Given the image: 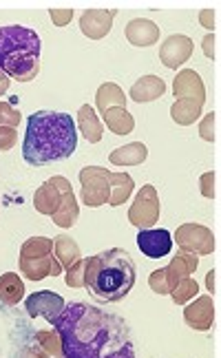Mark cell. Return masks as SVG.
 <instances>
[{"mask_svg": "<svg viewBox=\"0 0 221 358\" xmlns=\"http://www.w3.org/2000/svg\"><path fill=\"white\" fill-rule=\"evenodd\" d=\"M51 325L64 358H135L129 323L91 303H69Z\"/></svg>", "mask_w": 221, "mask_h": 358, "instance_id": "obj_1", "label": "cell"}, {"mask_svg": "<svg viewBox=\"0 0 221 358\" xmlns=\"http://www.w3.org/2000/svg\"><path fill=\"white\" fill-rule=\"evenodd\" d=\"M78 148L76 122L69 113L36 111L27 120L22 159L29 166H47L71 157Z\"/></svg>", "mask_w": 221, "mask_h": 358, "instance_id": "obj_2", "label": "cell"}, {"mask_svg": "<svg viewBox=\"0 0 221 358\" xmlns=\"http://www.w3.org/2000/svg\"><path fill=\"white\" fill-rule=\"evenodd\" d=\"M135 283V264L127 250L110 248L85 261V287L93 299L113 303L124 299Z\"/></svg>", "mask_w": 221, "mask_h": 358, "instance_id": "obj_3", "label": "cell"}, {"mask_svg": "<svg viewBox=\"0 0 221 358\" xmlns=\"http://www.w3.org/2000/svg\"><path fill=\"white\" fill-rule=\"evenodd\" d=\"M0 71L18 82L40 73V36L22 24L0 27Z\"/></svg>", "mask_w": 221, "mask_h": 358, "instance_id": "obj_4", "label": "cell"}, {"mask_svg": "<svg viewBox=\"0 0 221 358\" xmlns=\"http://www.w3.org/2000/svg\"><path fill=\"white\" fill-rule=\"evenodd\" d=\"M82 184V201L89 208H98L110 199V171L102 166H87L80 171Z\"/></svg>", "mask_w": 221, "mask_h": 358, "instance_id": "obj_5", "label": "cell"}, {"mask_svg": "<svg viewBox=\"0 0 221 358\" xmlns=\"http://www.w3.org/2000/svg\"><path fill=\"white\" fill-rule=\"evenodd\" d=\"M129 219L131 224L137 226L140 230H150L157 219H159V197L155 186H142V190L137 192V197L129 210Z\"/></svg>", "mask_w": 221, "mask_h": 358, "instance_id": "obj_6", "label": "cell"}, {"mask_svg": "<svg viewBox=\"0 0 221 358\" xmlns=\"http://www.w3.org/2000/svg\"><path fill=\"white\" fill-rule=\"evenodd\" d=\"M66 190H71V184H69V179L66 177H51L47 179V182L40 186L36 190V195H34V206H36V210L38 213H43V215H53L55 210H58V206L64 197V192Z\"/></svg>", "mask_w": 221, "mask_h": 358, "instance_id": "obj_7", "label": "cell"}, {"mask_svg": "<svg viewBox=\"0 0 221 358\" xmlns=\"http://www.w3.org/2000/svg\"><path fill=\"white\" fill-rule=\"evenodd\" d=\"M177 243L184 248V250L192 255H211L215 250V237L208 228L195 226V224H186L182 228H177L175 235Z\"/></svg>", "mask_w": 221, "mask_h": 358, "instance_id": "obj_8", "label": "cell"}, {"mask_svg": "<svg viewBox=\"0 0 221 358\" xmlns=\"http://www.w3.org/2000/svg\"><path fill=\"white\" fill-rule=\"evenodd\" d=\"M173 93H175V102H206V89L199 73L195 69H184L179 71L175 82H173Z\"/></svg>", "mask_w": 221, "mask_h": 358, "instance_id": "obj_9", "label": "cell"}, {"mask_svg": "<svg viewBox=\"0 0 221 358\" xmlns=\"http://www.w3.org/2000/svg\"><path fill=\"white\" fill-rule=\"evenodd\" d=\"M64 299L55 292L49 290H40L36 294H31L29 299L24 301V308L29 316H45L49 323H53L60 316V312L64 310Z\"/></svg>", "mask_w": 221, "mask_h": 358, "instance_id": "obj_10", "label": "cell"}, {"mask_svg": "<svg viewBox=\"0 0 221 358\" xmlns=\"http://www.w3.org/2000/svg\"><path fill=\"white\" fill-rule=\"evenodd\" d=\"M117 16L115 9H89L80 16V29L89 40H102Z\"/></svg>", "mask_w": 221, "mask_h": 358, "instance_id": "obj_11", "label": "cell"}, {"mask_svg": "<svg viewBox=\"0 0 221 358\" xmlns=\"http://www.w3.org/2000/svg\"><path fill=\"white\" fill-rule=\"evenodd\" d=\"M190 53H192V40L188 36H182V34H173L162 43L159 60L164 66L177 69L190 58Z\"/></svg>", "mask_w": 221, "mask_h": 358, "instance_id": "obj_12", "label": "cell"}, {"mask_svg": "<svg viewBox=\"0 0 221 358\" xmlns=\"http://www.w3.org/2000/svg\"><path fill=\"white\" fill-rule=\"evenodd\" d=\"M137 248L146 255L148 259H162L171 252L173 237L169 230H140L137 235Z\"/></svg>", "mask_w": 221, "mask_h": 358, "instance_id": "obj_13", "label": "cell"}, {"mask_svg": "<svg viewBox=\"0 0 221 358\" xmlns=\"http://www.w3.org/2000/svg\"><path fill=\"white\" fill-rule=\"evenodd\" d=\"M124 36L133 47H150L159 40V27L153 20L146 18H135L127 24Z\"/></svg>", "mask_w": 221, "mask_h": 358, "instance_id": "obj_14", "label": "cell"}, {"mask_svg": "<svg viewBox=\"0 0 221 358\" xmlns=\"http://www.w3.org/2000/svg\"><path fill=\"white\" fill-rule=\"evenodd\" d=\"M166 93V82L157 76H144L135 82L129 91V98L137 104L142 102H153V100H159L162 95Z\"/></svg>", "mask_w": 221, "mask_h": 358, "instance_id": "obj_15", "label": "cell"}, {"mask_svg": "<svg viewBox=\"0 0 221 358\" xmlns=\"http://www.w3.org/2000/svg\"><path fill=\"white\" fill-rule=\"evenodd\" d=\"M184 319L192 329H211L213 319H215V308H213V299L211 296H201L197 299L192 306L186 308Z\"/></svg>", "mask_w": 221, "mask_h": 358, "instance_id": "obj_16", "label": "cell"}, {"mask_svg": "<svg viewBox=\"0 0 221 358\" xmlns=\"http://www.w3.org/2000/svg\"><path fill=\"white\" fill-rule=\"evenodd\" d=\"M197 264L199 259L197 255H190V252H184V255H177L169 268H164V274H166V281H169V290H173V287L179 283L188 279L192 272L197 270Z\"/></svg>", "mask_w": 221, "mask_h": 358, "instance_id": "obj_17", "label": "cell"}, {"mask_svg": "<svg viewBox=\"0 0 221 358\" xmlns=\"http://www.w3.org/2000/svg\"><path fill=\"white\" fill-rule=\"evenodd\" d=\"M146 157H148V148L142 142H133V144H127V146H120L108 155V159H110L113 166H137V164H142Z\"/></svg>", "mask_w": 221, "mask_h": 358, "instance_id": "obj_18", "label": "cell"}, {"mask_svg": "<svg viewBox=\"0 0 221 358\" xmlns=\"http://www.w3.org/2000/svg\"><path fill=\"white\" fill-rule=\"evenodd\" d=\"M78 129L82 131V135H85V140L91 142V144H98L102 140V124L98 120V113L93 111V106L85 104L80 106L78 111Z\"/></svg>", "mask_w": 221, "mask_h": 358, "instance_id": "obj_19", "label": "cell"}, {"mask_svg": "<svg viewBox=\"0 0 221 358\" xmlns=\"http://www.w3.org/2000/svg\"><path fill=\"white\" fill-rule=\"evenodd\" d=\"M102 117L106 122L108 131L115 133V135H129L135 129V120L127 111V106H113V108H108V111Z\"/></svg>", "mask_w": 221, "mask_h": 358, "instance_id": "obj_20", "label": "cell"}, {"mask_svg": "<svg viewBox=\"0 0 221 358\" xmlns=\"http://www.w3.org/2000/svg\"><path fill=\"white\" fill-rule=\"evenodd\" d=\"M51 259L53 255H45V257H20V270L24 272L27 279L31 281H40L51 274Z\"/></svg>", "mask_w": 221, "mask_h": 358, "instance_id": "obj_21", "label": "cell"}, {"mask_svg": "<svg viewBox=\"0 0 221 358\" xmlns=\"http://www.w3.org/2000/svg\"><path fill=\"white\" fill-rule=\"evenodd\" d=\"M95 104H98L100 113L104 115L108 108H113V106H127V95H124V91L117 85H113V82H106V85L98 89Z\"/></svg>", "mask_w": 221, "mask_h": 358, "instance_id": "obj_22", "label": "cell"}, {"mask_svg": "<svg viewBox=\"0 0 221 358\" xmlns=\"http://www.w3.org/2000/svg\"><path fill=\"white\" fill-rule=\"evenodd\" d=\"M51 219H53V224L60 226V228H71L76 224V219H78V201H76L73 190L64 192V197H62V201L58 206V210L51 215Z\"/></svg>", "mask_w": 221, "mask_h": 358, "instance_id": "obj_23", "label": "cell"}, {"mask_svg": "<svg viewBox=\"0 0 221 358\" xmlns=\"http://www.w3.org/2000/svg\"><path fill=\"white\" fill-rule=\"evenodd\" d=\"M24 294V285L16 272H7L0 277V301L7 306H16Z\"/></svg>", "mask_w": 221, "mask_h": 358, "instance_id": "obj_24", "label": "cell"}, {"mask_svg": "<svg viewBox=\"0 0 221 358\" xmlns=\"http://www.w3.org/2000/svg\"><path fill=\"white\" fill-rule=\"evenodd\" d=\"M133 177L127 173H110V206H120L124 203L133 192Z\"/></svg>", "mask_w": 221, "mask_h": 358, "instance_id": "obj_25", "label": "cell"}, {"mask_svg": "<svg viewBox=\"0 0 221 358\" xmlns=\"http://www.w3.org/2000/svg\"><path fill=\"white\" fill-rule=\"evenodd\" d=\"M53 250H55V261L60 264V268H71L76 261H80V248L69 237L53 239Z\"/></svg>", "mask_w": 221, "mask_h": 358, "instance_id": "obj_26", "label": "cell"}, {"mask_svg": "<svg viewBox=\"0 0 221 358\" xmlns=\"http://www.w3.org/2000/svg\"><path fill=\"white\" fill-rule=\"evenodd\" d=\"M201 106L204 104L197 102H175L171 106V117L177 124H182V127H188V124H192L201 115Z\"/></svg>", "mask_w": 221, "mask_h": 358, "instance_id": "obj_27", "label": "cell"}, {"mask_svg": "<svg viewBox=\"0 0 221 358\" xmlns=\"http://www.w3.org/2000/svg\"><path fill=\"white\" fill-rule=\"evenodd\" d=\"M199 292V287H197V281H192L190 277L188 279H184V281H179L173 290H171V294H173V299H175V303H186L190 296H195Z\"/></svg>", "mask_w": 221, "mask_h": 358, "instance_id": "obj_28", "label": "cell"}, {"mask_svg": "<svg viewBox=\"0 0 221 358\" xmlns=\"http://www.w3.org/2000/svg\"><path fill=\"white\" fill-rule=\"evenodd\" d=\"M217 122H219L217 111L208 113V115H206L199 122V135H201V140H206V142H215L217 140Z\"/></svg>", "mask_w": 221, "mask_h": 358, "instance_id": "obj_29", "label": "cell"}, {"mask_svg": "<svg viewBox=\"0 0 221 358\" xmlns=\"http://www.w3.org/2000/svg\"><path fill=\"white\" fill-rule=\"evenodd\" d=\"M22 115L18 108H13L9 102H0V127H11L16 129L20 124Z\"/></svg>", "mask_w": 221, "mask_h": 358, "instance_id": "obj_30", "label": "cell"}, {"mask_svg": "<svg viewBox=\"0 0 221 358\" xmlns=\"http://www.w3.org/2000/svg\"><path fill=\"white\" fill-rule=\"evenodd\" d=\"M199 188H201V195L206 199H215L217 197V173H204L199 177Z\"/></svg>", "mask_w": 221, "mask_h": 358, "instance_id": "obj_31", "label": "cell"}, {"mask_svg": "<svg viewBox=\"0 0 221 358\" xmlns=\"http://www.w3.org/2000/svg\"><path fill=\"white\" fill-rule=\"evenodd\" d=\"M66 285L71 287H82L85 285V261H76L66 272Z\"/></svg>", "mask_w": 221, "mask_h": 358, "instance_id": "obj_32", "label": "cell"}, {"mask_svg": "<svg viewBox=\"0 0 221 358\" xmlns=\"http://www.w3.org/2000/svg\"><path fill=\"white\" fill-rule=\"evenodd\" d=\"M150 287H153V292H157V294H169L171 292L164 270H155L153 274H150Z\"/></svg>", "mask_w": 221, "mask_h": 358, "instance_id": "obj_33", "label": "cell"}, {"mask_svg": "<svg viewBox=\"0 0 221 358\" xmlns=\"http://www.w3.org/2000/svg\"><path fill=\"white\" fill-rule=\"evenodd\" d=\"M16 140H18L16 129H11V127H0V150H9V148H13Z\"/></svg>", "mask_w": 221, "mask_h": 358, "instance_id": "obj_34", "label": "cell"}, {"mask_svg": "<svg viewBox=\"0 0 221 358\" xmlns=\"http://www.w3.org/2000/svg\"><path fill=\"white\" fill-rule=\"evenodd\" d=\"M49 16H51L55 27H66L73 18V9H51Z\"/></svg>", "mask_w": 221, "mask_h": 358, "instance_id": "obj_35", "label": "cell"}, {"mask_svg": "<svg viewBox=\"0 0 221 358\" xmlns=\"http://www.w3.org/2000/svg\"><path fill=\"white\" fill-rule=\"evenodd\" d=\"M201 47H204V53L206 58L211 60H217L219 58V49H217V36L215 34H208L204 40H201Z\"/></svg>", "mask_w": 221, "mask_h": 358, "instance_id": "obj_36", "label": "cell"}, {"mask_svg": "<svg viewBox=\"0 0 221 358\" xmlns=\"http://www.w3.org/2000/svg\"><path fill=\"white\" fill-rule=\"evenodd\" d=\"M199 22H201V27H206V29H211L215 34V29H217V9H201L199 11Z\"/></svg>", "mask_w": 221, "mask_h": 358, "instance_id": "obj_37", "label": "cell"}, {"mask_svg": "<svg viewBox=\"0 0 221 358\" xmlns=\"http://www.w3.org/2000/svg\"><path fill=\"white\" fill-rule=\"evenodd\" d=\"M206 285H208V290L215 294L217 292V270H211L208 277H206Z\"/></svg>", "mask_w": 221, "mask_h": 358, "instance_id": "obj_38", "label": "cell"}, {"mask_svg": "<svg viewBox=\"0 0 221 358\" xmlns=\"http://www.w3.org/2000/svg\"><path fill=\"white\" fill-rule=\"evenodd\" d=\"M9 91V76L5 71H0V95H5Z\"/></svg>", "mask_w": 221, "mask_h": 358, "instance_id": "obj_39", "label": "cell"}]
</instances>
